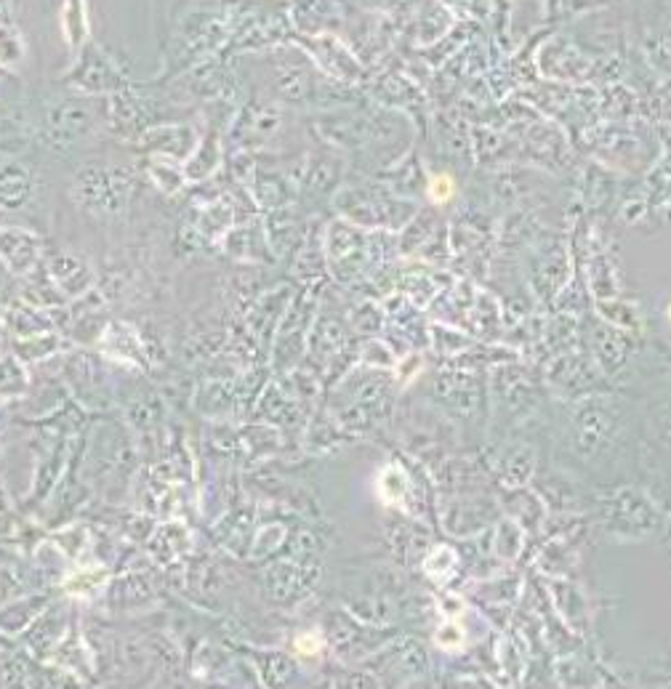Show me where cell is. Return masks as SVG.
Returning <instances> with one entry per match:
<instances>
[{"instance_id": "cell-2", "label": "cell", "mask_w": 671, "mask_h": 689, "mask_svg": "<svg viewBox=\"0 0 671 689\" xmlns=\"http://www.w3.org/2000/svg\"><path fill=\"white\" fill-rule=\"evenodd\" d=\"M669 317H671V307H669Z\"/></svg>"}, {"instance_id": "cell-1", "label": "cell", "mask_w": 671, "mask_h": 689, "mask_svg": "<svg viewBox=\"0 0 671 689\" xmlns=\"http://www.w3.org/2000/svg\"><path fill=\"white\" fill-rule=\"evenodd\" d=\"M453 192H456V186H453L451 176H437V178H432L429 197L434 200V203H448V200L453 197Z\"/></svg>"}]
</instances>
